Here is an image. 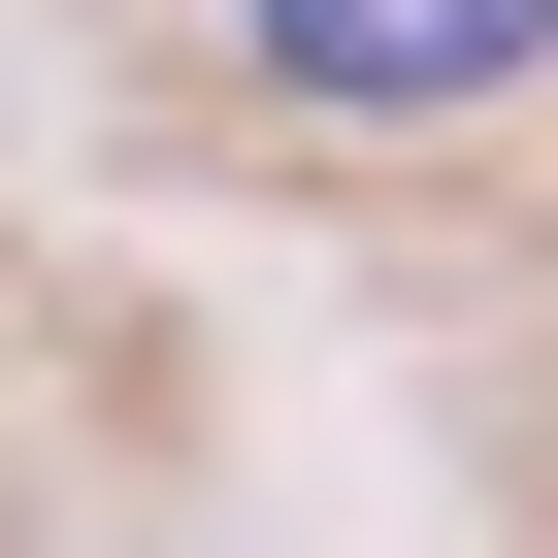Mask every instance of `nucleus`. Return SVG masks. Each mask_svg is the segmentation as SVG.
I'll return each mask as SVG.
<instances>
[{"mask_svg": "<svg viewBox=\"0 0 558 558\" xmlns=\"http://www.w3.org/2000/svg\"><path fill=\"white\" fill-rule=\"evenodd\" d=\"M263 99H329V132H427V99H525L558 66V0H230Z\"/></svg>", "mask_w": 558, "mask_h": 558, "instance_id": "obj_1", "label": "nucleus"}]
</instances>
